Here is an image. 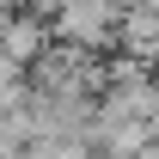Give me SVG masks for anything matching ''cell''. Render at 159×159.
I'll return each mask as SVG.
<instances>
[{
  "label": "cell",
  "instance_id": "3",
  "mask_svg": "<svg viewBox=\"0 0 159 159\" xmlns=\"http://www.w3.org/2000/svg\"><path fill=\"white\" fill-rule=\"evenodd\" d=\"M116 49L129 61H159V12H153V6H129V12H122Z\"/></svg>",
  "mask_w": 159,
  "mask_h": 159
},
{
  "label": "cell",
  "instance_id": "1",
  "mask_svg": "<svg viewBox=\"0 0 159 159\" xmlns=\"http://www.w3.org/2000/svg\"><path fill=\"white\" fill-rule=\"evenodd\" d=\"M122 12H129V6H116V0H61L55 12H49V31H55L67 49L98 55V49H110V43H116Z\"/></svg>",
  "mask_w": 159,
  "mask_h": 159
},
{
  "label": "cell",
  "instance_id": "5",
  "mask_svg": "<svg viewBox=\"0 0 159 159\" xmlns=\"http://www.w3.org/2000/svg\"><path fill=\"white\" fill-rule=\"evenodd\" d=\"M6 19H12V0H0V31H6Z\"/></svg>",
  "mask_w": 159,
  "mask_h": 159
},
{
  "label": "cell",
  "instance_id": "4",
  "mask_svg": "<svg viewBox=\"0 0 159 159\" xmlns=\"http://www.w3.org/2000/svg\"><path fill=\"white\" fill-rule=\"evenodd\" d=\"M6 86H25V67H19V61H6V55H0V92H6Z\"/></svg>",
  "mask_w": 159,
  "mask_h": 159
},
{
  "label": "cell",
  "instance_id": "2",
  "mask_svg": "<svg viewBox=\"0 0 159 159\" xmlns=\"http://www.w3.org/2000/svg\"><path fill=\"white\" fill-rule=\"evenodd\" d=\"M49 19L43 12H12L6 19V31H0V55L6 61H19V67H37L43 55H49Z\"/></svg>",
  "mask_w": 159,
  "mask_h": 159
}]
</instances>
